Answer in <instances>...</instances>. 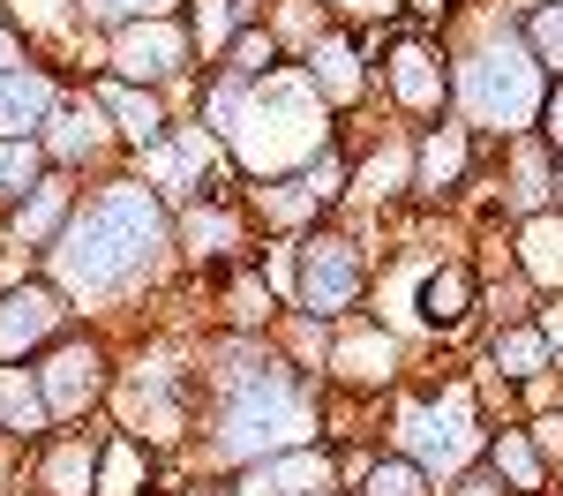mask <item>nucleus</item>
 I'll return each instance as SVG.
<instances>
[{
	"label": "nucleus",
	"instance_id": "nucleus-1",
	"mask_svg": "<svg viewBox=\"0 0 563 496\" xmlns=\"http://www.w3.org/2000/svg\"><path fill=\"white\" fill-rule=\"evenodd\" d=\"M166 249V211L151 188L135 180H113L106 196H90L84 211L68 219V233L53 241V278L68 294H113L143 278V264Z\"/></svg>",
	"mask_w": 563,
	"mask_h": 496
},
{
	"label": "nucleus",
	"instance_id": "nucleus-2",
	"mask_svg": "<svg viewBox=\"0 0 563 496\" xmlns=\"http://www.w3.org/2000/svg\"><path fill=\"white\" fill-rule=\"evenodd\" d=\"M211 113L249 174H286V166H301V158L323 151V90L286 76V68L256 76L249 90L225 84Z\"/></svg>",
	"mask_w": 563,
	"mask_h": 496
},
{
	"label": "nucleus",
	"instance_id": "nucleus-3",
	"mask_svg": "<svg viewBox=\"0 0 563 496\" xmlns=\"http://www.w3.org/2000/svg\"><path fill=\"white\" fill-rule=\"evenodd\" d=\"M218 392H225V406H218V444L233 451V459L301 444L308 437V392L278 361H233L218 376Z\"/></svg>",
	"mask_w": 563,
	"mask_h": 496
},
{
	"label": "nucleus",
	"instance_id": "nucleus-4",
	"mask_svg": "<svg viewBox=\"0 0 563 496\" xmlns=\"http://www.w3.org/2000/svg\"><path fill=\"white\" fill-rule=\"evenodd\" d=\"M451 90H459V106H466L474 121H488V129H526V121L549 106V98H541V60H533V45L511 38V31L481 45L474 60L459 68Z\"/></svg>",
	"mask_w": 563,
	"mask_h": 496
},
{
	"label": "nucleus",
	"instance_id": "nucleus-5",
	"mask_svg": "<svg viewBox=\"0 0 563 496\" xmlns=\"http://www.w3.org/2000/svg\"><path fill=\"white\" fill-rule=\"evenodd\" d=\"M398 437H406V451H413L421 466H466V459H474V392L451 384L443 399L406 406V414H398Z\"/></svg>",
	"mask_w": 563,
	"mask_h": 496
},
{
	"label": "nucleus",
	"instance_id": "nucleus-6",
	"mask_svg": "<svg viewBox=\"0 0 563 496\" xmlns=\"http://www.w3.org/2000/svg\"><path fill=\"white\" fill-rule=\"evenodd\" d=\"M301 301H308V316H316V323L361 301V256H353V241L316 233V241L301 249Z\"/></svg>",
	"mask_w": 563,
	"mask_h": 496
},
{
	"label": "nucleus",
	"instance_id": "nucleus-7",
	"mask_svg": "<svg viewBox=\"0 0 563 496\" xmlns=\"http://www.w3.org/2000/svg\"><path fill=\"white\" fill-rule=\"evenodd\" d=\"M180 60H188V38H180L174 23H129V31H121V45H113V68H121L129 84L180 76Z\"/></svg>",
	"mask_w": 563,
	"mask_h": 496
},
{
	"label": "nucleus",
	"instance_id": "nucleus-8",
	"mask_svg": "<svg viewBox=\"0 0 563 496\" xmlns=\"http://www.w3.org/2000/svg\"><path fill=\"white\" fill-rule=\"evenodd\" d=\"M53 331H60V301H53L45 286L0 294V361H23L31 346H45Z\"/></svg>",
	"mask_w": 563,
	"mask_h": 496
},
{
	"label": "nucleus",
	"instance_id": "nucleus-9",
	"mask_svg": "<svg viewBox=\"0 0 563 496\" xmlns=\"http://www.w3.org/2000/svg\"><path fill=\"white\" fill-rule=\"evenodd\" d=\"M98 392H106L98 346H60V354L45 361V414H84Z\"/></svg>",
	"mask_w": 563,
	"mask_h": 496
},
{
	"label": "nucleus",
	"instance_id": "nucleus-10",
	"mask_svg": "<svg viewBox=\"0 0 563 496\" xmlns=\"http://www.w3.org/2000/svg\"><path fill=\"white\" fill-rule=\"evenodd\" d=\"M384 84H390V98L406 106V113H435L443 106V60H435L429 45H398L390 53V68H384Z\"/></svg>",
	"mask_w": 563,
	"mask_h": 496
},
{
	"label": "nucleus",
	"instance_id": "nucleus-11",
	"mask_svg": "<svg viewBox=\"0 0 563 496\" xmlns=\"http://www.w3.org/2000/svg\"><path fill=\"white\" fill-rule=\"evenodd\" d=\"M53 113V84L38 68H8L0 76V143H23V129H38Z\"/></svg>",
	"mask_w": 563,
	"mask_h": 496
},
{
	"label": "nucleus",
	"instance_id": "nucleus-12",
	"mask_svg": "<svg viewBox=\"0 0 563 496\" xmlns=\"http://www.w3.org/2000/svg\"><path fill=\"white\" fill-rule=\"evenodd\" d=\"M323 489H331V459H316V451L271 459V466H256L241 482V496H323Z\"/></svg>",
	"mask_w": 563,
	"mask_h": 496
},
{
	"label": "nucleus",
	"instance_id": "nucleus-13",
	"mask_svg": "<svg viewBox=\"0 0 563 496\" xmlns=\"http://www.w3.org/2000/svg\"><path fill=\"white\" fill-rule=\"evenodd\" d=\"M466 309H474V271H466V264H443L429 286H421V316H429L435 331H459Z\"/></svg>",
	"mask_w": 563,
	"mask_h": 496
},
{
	"label": "nucleus",
	"instance_id": "nucleus-14",
	"mask_svg": "<svg viewBox=\"0 0 563 496\" xmlns=\"http://www.w3.org/2000/svg\"><path fill=\"white\" fill-rule=\"evenodd\" d=\"M466 180V129H429L421 143V196H443V188H459Z\"/></svg>",
	"mask_w": 563,
	"mask_h": 496
},
{
	"label": "nucleus",
	"instance_id": "nucleus-15",
	"mask_svg": "<svg viewBox=\"0 0 563 496\" xmlns=\"http://www.w3.org/2000/svg\"><path fill=\"white\" fill-rule=\"evenodd\" d=\"M519 264H526L533 286H563V219H526Z\"/></svg>",
	"mask_w": 563,
	"mask_h": 496
},
{
	"label": "nucleus",
	"instance_id": "nucleus-16",
	"mask_svg": "<svg viewBox=\"0 0 563 496\" xmlns=\"http://www.w3.org/2000/svg\"><path fill=\"white\" fill-rule=\"evenodd\" d=\"M45 496H98V459H90V444H60L45 459Z\"/></svg>",
	"mask_w": 563,
	"mask_h": 496
},
{
	"label": "nucleus",
	"instance_id": "nucleus-17",
	"mask_svg": "<svg viewBox=\"0 0 563 496\" xmlns=\"http://www.w3.org/2000/svg\"><path fill=\"white\" fill-rule=\"evenodd\" d=\"M496 466L511 474V496H541V482H549V474H541V444L519 437V429H504V437H496Z\"/></svg>",
	"mask_w": 563,
	"mask_h": 496
},
{
	"label": "nucleus",
	"instance_id": "nucleus-18",
	"mask_svg": "<svg viewBox=\"0 0 563 496\" xmlns=\"http://www.w3.org/2000/svg\"><path fill=\"white\" fill-rule=\"evenodd\" d=\"M390 361H398V346H390V339H376V331H361V339H346V346H339V376H346V384H384Z\"/></svg>",
	"mask_w": 563,
	"mask_h": 496
},
{
	"label": "nucleus",
	"instance_id": "nucleus-19",
	"mask_svg": "<svg viewBox=\"0 0 563 496\" xmlns=\"http://www.w3.org/2000/svg\"><path fill=\"white\" fill-rule=\"evenodd\" d=\"M188 8H196V45H203L211 60H225V53H233V38L249 31L233 0H188Z\"/></svg>",
	"mask_w": 563,
	"mask_h": 496
},
{
	"label": "nucleus",
	"instance_id": "nucleus-20",
	"mask_svg": "<svg viewBox=\"0 0 563 496\" xmlns=\"http://www.w3.org/2000/svg\"><path fill=\"white\" fill-rule=\"evenodd\" d=\"M60 211H68V180L53 174V180H38V188H31V203H15V241H45Z\"/></svg>",
	"mask_w": 563,
	"mask_h": 496
},
{
	"label": "nucleus",
	"instance_id": "nucleus-21",
	"mask_svg": "<svg viewBox=\"0 0 563 496\" xmlns=\"http://www.w3.org/2000/svg\"><path fill=\"white\" fill-rule=\"evenodd\" d=\"M106 106L121 113V135H129V143H158V135H166V113H158V98H135V90L106 84Z\"/></svg>",
	"mask_w": 563,
	"mask_h": 496
},
{
	"label": "nucleus",
	"instance_id": "nucleus-22",
	"mask_svg": "<svg viewBox=\"0 0 563 496\" xmlns=\"http://www.w3.org/2000/svg\"><path fill=\"white\" fill-rule=\"evenodd\" d=\"M143 482H151V459L121 437V444L106 451V466H98V496H143Z\"/></svg>",
	"mask_w": 563,
	"mask_h": 496
},
{
	"label": "nucleus",
	"instance_id": "nucleus-23",
	"mask_svg": "<svg viewBox=\"0 0 563 496\" xmlns=\"http://www.w3.org/2000/svg\"><path fill=\"white\" fill-rule=\"evenodd\" d=\"M45 421V392H31L15 368H0V429H15V437H31Z\"/></svg>",
	"mask_w": 563,
	"mask_h": 496
},
{
	"label": "nucleus",
	"instance_id": "nucleus-24",
	"mask_svg": "<svg viewBox=\"0 0 563 496\" xmlns=\"http://www.w3.org/2000/svg\"><path fill=\"white\" fill-rule=\"evenodd\" d=\"M98 135H106V113H98V106H60V135H53V151H60V158H76V151H90V143H98Z\"/></svg>",
	"mask_w": 563,
	"mask_h": 496
},
{
	"label": "nucleus",
	"instance_id": "nucleus-25",
	"mask_svg": "<svg viewBox=\"0 0 563 496\" xmlns=\"http://www.w3.org/2000/svg\"><path fill=\"white\" fill-rule=\"evenodd\" d=\"M541 361H549V339L541 331H504L496 339V368L504 376H541Z\"/></svg>",
	"mask_w": 563,
	"mask_h": 496
},
{
	"label": "nucleus",
	"instance_id": "nucleus-26",
	"mask_svg": "<svg viewBox=\"0 0 563 496\" xmlns=\"http://www.w3.org/2000/svg\"><path fill=\"white\" fill-rule=\"evenodd\" d=\"M316 90L323 98H353L361 90V68H353L346 45H316Z\"/></svg>",
	"mask_w": 563,
	"mask_h": 496
},
{
	"label": "nucleus",
	"instance_id": "nucleus-27",
	"mask_svg": "<svg viewBox=\"0 0 563 496\" xmlns=\"http://www.w3.org/2000/svg\"><path fill=\"white\" fill-rule=\"evenodd\" d=\"M23 188H38V151L31 143H0V203H15Z\"/></svg>",
	"mask_w": 563,
	"mask_h": 496
},
{
	"label": "nucleus",
	"instance_id": "nucleus-28",
	"mask_svg": "<svg viewBox=\"0 0 563 496\" xmlns=\"http://www.w3.org/2000/svg\"><path fill=\"white\" fill-rule=\"evenodd\" d=\"M526 45H533V60H549V68H563V0H549V8H533V23H526Z\"/></svg>",
	"mask_w": 563,
	"mask_h": 496
},
{
	"label": "nucleus",
	"instance_id": "nucleus-29",
	"mask_svg": "<svg viewBox=\"0 0 563 496\" xmlns=\"http://www.w3.org/2000/svg\"><path fill=\"white\" fill-rule=\"evenodd\" d=\"M361 496H429V489H421V466L413 459H384V466H368V489Z\"/></svg>",
	"mask_w": 563,
	"mask_h": 496
},
{
	"label": "nucleus",
	"instance_id": "nucleus-30",
	"mask_svg": "<svg viewBox=\"0 0 563 496\" xmlns=\"http://www.w3.org/2000/svg\"><path fill=\"white\" fill-rule=\"evenodd\" d=\"M98 15H143V23H158V8H174V0H90Z\"/></svg>",
	"mask_w": 563,
	"mask_h": 496
},
{
	"label": "nucleus",
	"instance_id": "nucleus-31",
	"mask_svg": "<svg viewBox=\"0 0 563 496\" xmlns=\"http://www.w3.org/2000/svg\"><path fill=\"white\" fill-rule=\"evenodd\" d=\"M8 68H23V45H15V31L0 23V76H8Z\"/></svg>",
	"mask_w": 563,
	"mask_h": 496
},
{
	"label": "nucleus",
	"instance_id": "nucleus-32",
	"mask_svg": "<svg viewBox=\"0 0 563 496\" xmlns=\"http://www.w3.org/2000/svg\"><path fill=\"white\" fill-rule=\"evenodd\" d=\"M331 8H346V15H390V0H331Z\"/></svg>",
	"mask_w": 563,
	"mask_h": 496
},
{
	"label": "nucleus",
	"instance_id": "nucleus-33",
	"mask_svg": "<svg viewBox=\"0 0 563 496\" xmlns=\"http://www.w3.org/2000/svg\"><path fill=\"white\" fill-rule=\"evenodd\" d=\"M556 188H563V174H556Z\"/></svg>",
	"mask_w": 563,
	"mask_h": 496
}]
</instances>
